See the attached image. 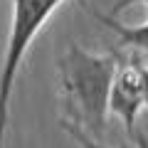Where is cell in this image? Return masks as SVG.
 <instances>
[{"mask_svg":"<svg viewBox=\"0 0 148 148\" xmlns=\"http://www.w3.org/2000/svg\"><path fill=\"white\" fill-rule=\"evenodd\" d=\"M59 126H62L64 131H67L69 136L74 138V141L79 143L82 148H109V146H104V143H101L99 138L89 136V133H86V131H84L82 126H77L74 121H69V119H62V121H59ZM119 148H128V146H119Z\"/></svg>","mask_w":148,"mask_h":148,"instance_id":"obj_5","label":"cell"},{"mask_svg":"<svg viewBox=\"0 0 148 148\" xmlns=\"http://www.w3.org/2000/svg\"><path fill=\"white\" fill-rule=\"evenodd\" d=\"M133 3H143V5H148V0H119L116 5L111 8V15H116V12H121V10H126V8H131Z\"/></svg>","mask_w":148,"mask_h":148,"instance_id":"obj_7","label":"cell"},{"mask_svg":"<svg viewBox=\"0 0 148 148\" xmlns=\"http://www.w3.org/2000/svg\"><path fill=\"white\" fill-rule=\"evenodd\" d=\"M138 74H141V89H143V106H148V64L138 54Z\"/></svg>","mask_w":148,"mask_h":148,"instance_id":"obj_6","label":"cell"},{"mask_svg":"<svg viewBox=\"0 0 148 148\" xmlns=\"http://www.w3.org/2000/svg\"><path fill=\"white\" fill-rule=\"evenodd\" d=\"M84 8L94 15V20H99L104 27H109L119 37V47H131L133 52H141V57H148V22H143V25H121L111 15H101L89 5Z\"/></svg>","mask_w":148,"mask_h":148,"instance_id":"obj_4","label":"cell"},{"mask_svg":"<svg viewBox=\"0 0 148 148\" xmlns=\"http://www.w3.org/2000/svg\"><path fill=\"white\" fill-rule=\"evenodd\" d=\"M116 49L109 54H94L79 45H72L67 54L57 62L69 121L82 126L94 138L106 131L109 94L116 77Z\"/></svg>","mask_w":148,"mask_h":148,"instance_id":"obj_1","label":"cell"},{"mask_svg":"<svg viewBox=\"0 0 148 148\" xmlns=\"http://www.w3.org/2000/svg\"><path fill=\"white\" fill-rule=\"evenodd\" d=\"M62 0H12V22L8 35L5 59L0 72V148H5V131H8V111H10V96L15 89V77L20 69L25 52L35 42L37 32L49 20Z\"/></svg>","mask_w":148,"mask_h":148,"instance_id":"obj_2","label":"cell"},{"mask_svg":"<svg viewBox=\"0 0 148 148\" xmlns=\"http://www.w3.org/2000/svg\"><path fill=\"white\" fill-rule=\"evenodd\" d=\"M119 52V49H116ZM143 106V89H141V74H138V54L133 52L131 57L119 54L116 77L111 84L109 94V114L119 116L128 136H136V119Z\"/></svg>","mask_w":148,"mask_h":148,"instance_id":"obj_3","label":"cell"},{"mask_svg":"<svg viewBox=\"0 0 148 148\" xmlns=\"http://www.w3.org/2000/svg\"><path fill=\"white\" fill-rule=\"evenodd\" d=\"M133 141H136L138 148H148V138L143 136V133H136V136H133Z\"/></svg>","mask_w":148,"mask_h":148,"instance_id":"obj_8","label":"cell"}]
</instances>
